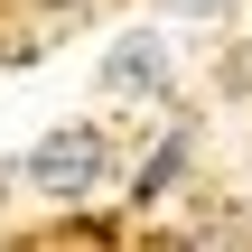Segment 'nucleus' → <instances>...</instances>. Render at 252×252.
Listing matches in <instances>:
<instances>
[{
	"mask_svg": "<svg viewBox=\"0 0 252 252\" xmlns=\"http://www.w3.org/2000/svg\"><path fill=\"white\" fill-rule=\"evenodd\" d=\"M19 178L37 187V196H56V206H75V196H94L103 178H112V140L94 131V122H65V131H47L28 159H19Z\"/></svg>",
	"mask_w": 252,
	"mask_h": 252,
	"instance_id": "nucleus-1",
	"label": "nucleus"
},
{
	"mask_svg": "<svg viewBox=\"0 0 252 252\" xmlns=\"http://www.w3.org/2000/svg\"><path fill=\"white\" fill-rule=\"evenodd\" d=\"M103 84H112V94H159V84H168V47H159L150 28L112 37V56H103Z\"/></svg>",
	"mask_w": 252,
	"mask_h": 252,
	"instance_id": "nucleus-2",
	"label": "nucleus"
},
{
	"mask_svg": "<svg viewBox=\"0 0 252 252\" xmlns=\"http://www.w3.org/2000/svg\"><path fill=\"white\" fill-rule=\"evenodd\" d=\"M187 150H196V140H187V131H168V140H159V150L140 159V187H131V196H140V206H159V196H168V187L187 178Z\"/></svg>",
	"mask_w": 252,
	"mask_h": 252,
	"instance_id": "nucleus-3",
	"label": "nucleus"
},
{
	"mask_svg": "<svg viewBox=\"0 0 252 252\" xmlns=\"http://www.w3.org/2000/svg\"><path fill=\"white\" fill-rule=\"evenodd\" d=\"M168 9H187V19H215V9H234V0H168Z\"/></svg>",
	"mask_w": 252,
	"mask_h": 252,
	"instance_id": "nucleus-4",
	"label": "nucleus"
},
{
	"mask_svg": "<svg viewBox=\"0 0 252 252\" xmlns=\"http://www.w3.org/2000/svg\"><path fill=\"white\" fill-rule=\"evenodd\" d=\"M9 187H19V159H0V196H9Z\"/></svg>",
	"mask_w": 252,
	"mask_h": 252,
	"instance_id": "nucleus-5",
	"label": "nucleus"
},
{
	"mask_svg": "<svg viewBox=\"0 0 252 252\" xmlns=\"http://www.w3.org/2000/svg\"><path fill=\"white\" fill-rule=\"evenodd\" d=\"M37 9H84V0H37Z\"/></svg>",
	"mask_w": 252,
	"mask_h": 252,
	"instance_id": "nucleus-6",
	"label": "nucleus"
}]
</instances>
